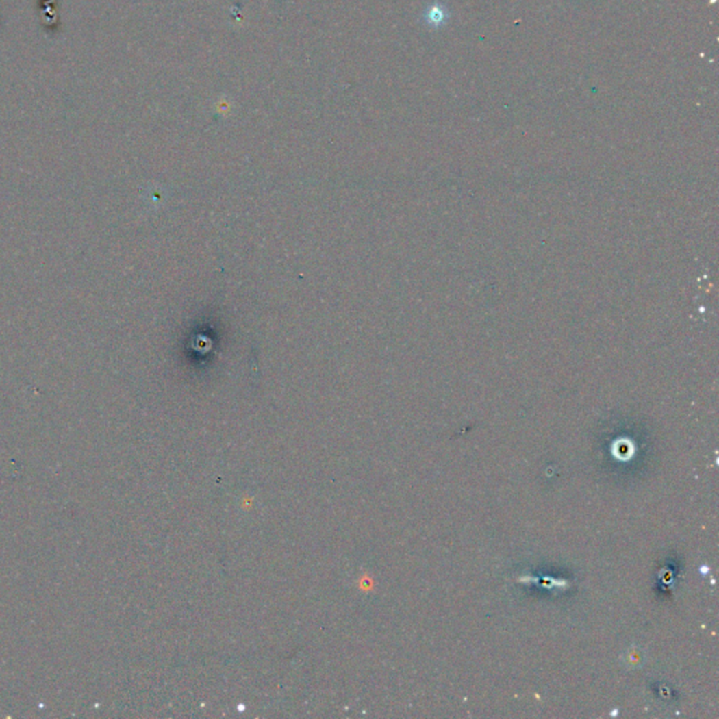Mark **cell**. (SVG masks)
<instances>
[{
	"instance_id": "cell-1",
	"label": "cell",
	"mask_w": 719,
	"mask_h": 719,
	"mask_svg": "<svg viewBox=\"0 0 719 719\" xmlns=\"http://www.w3.org/2000/svg\"><path fill=\"white\" fill-rule=\"evenodd\" d=\"M450 14L447 12V9L442 6L441 3H434L427 12H426V21L436 27V29H438V27L444 25L449 20Z\"/></svg>"
}]
</instances>
